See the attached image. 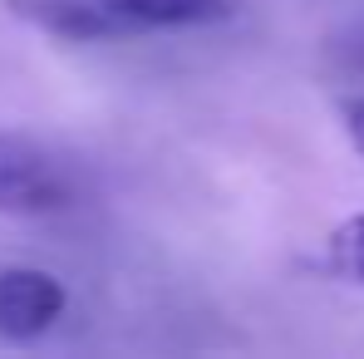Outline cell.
Segmentation results:
<instances>
[{
    "instance_id": "1",
    "label": "cell",
    "mask_w": 364,
    "mask_h": 359,
    "mask_svg": "<svg viewBox=\"0 0 364 359\" xmlns=\"http://www.w3.org/2000/svg\"><path fill=\"white\" fill-rule=\"evenodd\" d=\"M74 202V178L55 153H45L30 138L0 133V212L10 217H40Z\"/></svg>"
},
{
    "instance_id": "2",
    "label": "cell",
    "mask_w": 364,
    "mask_h": 359,
    "mask_svg": "<svg viewBox=\"0 0 364 359\" xmlns=\"http://www.w3.org/2000/svg\"><path fill=\"white\" fill-rule=\"evenodd\" d=\"M64 286L40 266L0 271V335L5 340H40L64 315Z\"/></svg>"
},
{
    "instance_id": "3",
    "label": "cell",
    "mask_w": 364,
    "mask_h": 359,
    "mask_svg": "<svg viewBox=\"0 0 364 359\" xmlns=\"http://www.w3.org/2000/svg\"><path fill=\"white\" fill-rule=\"evenodd\" d=\"M0 5L55 40H123L119 15L104 0H0Z\"/></svg>"
},
{
    "instance_id": "4",
    "label": "cell",
    "mask_w": 364,
    "mask_h": 359,
    "mask_svg": "<svg viewBox=\"0 0 364 359\" xmlns=\"http://www.w3.org/2000/svg\"><path fill=\"white\" fill-rule=\"evenodd\" d=\"M119 15L123 35L143 30H182V25H212L232 15V0H104Z\"/></svg>"
},
{
    "instance_id": "5",
    "label": "cell",
    "mask_w": 364,
    "mask_h": 359,
    "mask_svg": "<svg viewBox=\"0 0 364 359\" xmlns=\"http://www.w3.org/2000/svg\"><path fill=\"white\" fill-rule=\"evenodd\" d=\"M330 266L345 281H360L364 286V217H345L330 232Z\"/></svg>"
},
{
    "instance_id": "6",
    "label": "cell",
    "mask_w": 364,
    "mask_h": 359,
    "mask_svg": "<svg viewBox=\"0 0 364 359\" xmlns=\"http://www.w3.org/2000/svg\"><path fill=\"white\" fill-rule=\"evenodd\" d=\"M345 133H350V143L360 148V158H364V99L345 104Z\"/></svg>"
},
{
    "instance_id": "7",
    "label": "cell",
    "mask_w": 364,
    "mask_h": 359,
    "mask_svg": "<svg viewBox=\"0 0 364 359\" xmlns=\"http://www.w3.org/2000/svg\"><path fill=\"white\" fill-rule=\"evenodd\" d=\"M345 60L355 64V69H364V30L355 35V45H345Z\"/></svg>"
}]
</instances>
